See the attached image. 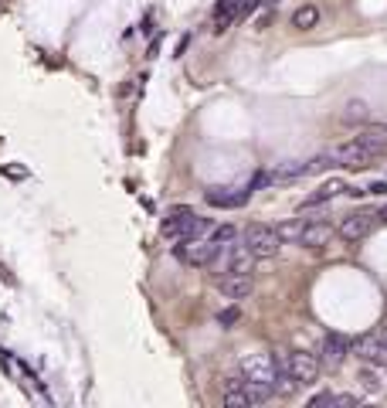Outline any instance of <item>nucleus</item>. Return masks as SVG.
Returning <instances> with one entry per match:
<instances>
[{
    "label": "nucleus",
    "instance_id": "obj_20",
    "mask_svg": "<svg viewBox=\"0 0 387 408\" xmlns=\"http://www.w3.org/2000/svg\"><path fill=\"white\" fill-rule=\"evenodd\" d=\"M343 120H347V122L367 120V102H364V99H353V102H347V113H343Z\"/></svg>",
    "mask_w": 387,
    "mask_h": 408
},
{
    "label": "nucleus",
    "instance_id": "obj_9",
    "mask_svg": "<svg viewBox=\"0 0 387 408\" xmlns=\"http://www.w3.org/2000/svg\"><path fill=\"white\" fill-rule=\"evenodd\" d=\"M333 239H337V228L330 221H323V218H312V221H306V228L299 235V245L303 248H326Z\"/></svg>",
    "mask_w": 387,
    "mask_h": 408
},
{
    "label": "nucleus",
    "instance_id": "obj_24",
    "mask_svg": "<svg viewBox=\"0 0 387 408\" xmlns=\"http://www.w3.org/2000/svg\"><path fill=\"white\" fill-rule=\"evenodd\" d=\"M357 402H360L357 395H337V398H333V405H357Z\"/></svg>",
    "mask_w": 387,
    "mask_h": 408
},
{
    "label": "nucleus",
    "instance_id": "obj_5",
    "mask_svg": "<svg viewBox=\"0 0 387 408\" xmlns=\"http://www.w3.org/2000/svg\"><path fill=\"white\" fill-rule=\"evenodd\" d=\"M218 248H221V245L214 242L211 235H207V239H191V242H177V245H173L177 259H180L184 266H194V269H207V266H211V259L218 255Z\"/></svg>",
    "mask_w": 387,
    "mask_h": 408
},
{
    "label": "nucleus",
    "instance_id": "obj_2",
    "mask_svg": "<svg viewBox=\"0 0 387 408\" xmlns=\"http://www.w3.org/2000/svg\"><path fill=\"white\" fill-rule=\"evenodd\" d=\"M241 242L248 245V252L255 259H275L279 248H282V239L275 232V225H265V221H252L241 235Z\"/></svg>",
    "mask_w": 387,
    "mask_h": 408
},
{
    "label": "nucleus",
    "instance_id": "obj_25",
    "mask_svg": "<svg viewBox=\"0 0 387 408\" xmlns=\"http://www.w3.org/2000/svg\"><path fill=\"white\" fill-rule=\"evenodd\" d=\"M367 194H387V180H374V184L367 187Z\"/></svg>",
    "mask_w": 387,
    "mask_h": 408
},
{
    "label": "nucleus",
    "instance_id": "obj_7",
    "mask_svg": "<svg viewBox=\"0 0 387 408\" xmlns=\"http://www.w3.org/2000/svg\"><path fill=\"white\" fill-rule=\"evenodd\" d=\"M374 221H377L374 211H357V214H347V218L337 225V235L347 239V242H360V239H367V235L374 232Z\"/></svg>",
    "mask_w": 387,
    "mask_h": 408
},
{
    "label": "nucleus",
    "instance_id": "obj_16",
    "mask_svg": "<svg viewBox=\"0 0 387 408\" xmlns=\"http://www.w3.org/2000/svg\"><path fill=\"white\" fill-rule=\"evenodd\" d=\"M306 174H310V163H303V160L279 163L275 170H269V184H279V180H296V177H306Z\"/></svg>",
    "mask_w": 387,
    "mask_h": 408
},
{
    "label": "nucleus",
    "instance_id": "obj_27",
    "mask_svg": "<svg viewBox=\"0 0 387 408\" xmlns=\"http://www.w3.org/2000/svg\"><path fill=\"white\" fill-rule=\"evenodd\" d=\"M381 218H384V221H387V207H384V211H381Z\"/></svg>",
    "mask_w": 387,
    "mask_h": 408
},
{
    "label": "nucleus",
    "instance_id": "obj_3",
    "mask_svg": "<svg viewBox=\"0 0 387 408\" xmlns=\"http://www.w3.org/2000/svg\"><path fill=\"white\" fill-rule=\"evenodd\" d=\"M238 371L241 378L248 381H262V384H272L279 378V358L269 354V351H248L238 358Z\"/></svg>",
    "mask_w": 387,
    "mask_h": 408
},
{
    "label": "nucleus",
    "instance_id": "obj_1",
    "mask_svg": "<svg viewBox=\"0 0 387 408\" xmlns=\"http://www.w3.org/2000/svg\"><path fill=\"white\" fill-rule=\"evenodd\" d=\"M255 255L248 252V245L245 242H228L218 248V255L211 259V266L207 269H214L218 276H232V272H245V276H252L255 272Z\"/></svg>",
    "mask_w": 387,
    "mask_h": 408
},
{
    "label": "nucleus",
    "instance_id": "obj_6",
    "mask_svg": "<svg viewBox=\"0 0 387 408\" xmlns=\"http://www.w3.org/2000/svg\"><path fill=\"white\" fill-rule=\"evenodd\" d=\"M326 157H330V163H337V167H350V170H357V167H370V163L377 160V157H374V150H367L360 140L337 143Z\"/></svg>",
    "mask_w": 387,
    "mask_h": 408
},
{
    "label": "nucleus",
    "instance_id": "obj_15",
    "mask_svg": "<svg viewBox=\"0 0 387 408\" xmlns=\"http://www.w3.org/2000/svg\"><path fill=\"white\" fill-rule=\"evenodd\" d=\"M343 191H347V184H343V180H326L323 187H316V191H312L310 198L303 201V207H299V211H306V207H319V204H326L330 198L343 194Z\"/></svg>",
    "mask_w": 387,
    "mask_h": 408
},
{
    "label": "nucleus",
    "instance_id": "obj_19",
    "mask_svg": "<svg viewBox=\"0 0 387 408\" xmlns=\"http://www.w3.org/2000/svg\"><path fill=\"white\" fill-rule=\"evenodd\" d=\"M357 381H360V388H364V391H370V395H381V391H384V384H381V378H377V371H374V367H360Z\"/></svg>",
    "mask_w": 387,
    "mask_h": 408
},
{
    "label": "nucleus",
    "instance_id": "obj_8",
    "mask_svg": "<svg viewBox=\"0 0 387 408\" xmlns=\"http://www.w3.org/2000/svg\"><path fill=\"white\" fill-rule=\"evenodd\" d=\"M350 354V340L343 333H330L326 340H323V351H319V364L330 367V371H337V367H343Z\"/></svg>",
    "mask_w": 387,
    "mask_h": 408
},
{
    "label": "nucleus",
    "instance_id": "obj_14",
    "mask_svg": "<svg viewBox=\"0 0 387 408\" xmlns=\"http://www.w3.org/2000/svg\"><path fill=\"white\" fill-rule=\"evenodd\" d=\"M225 405L228 408H252L248 402V395H245V378L241 374H234V378H225Z\"/></svg>",
    "mask_w": 387,
    "mask_h": 408
},
{
    "label": "nucleus",
    "instance_id": "obj_22",
    "mask_svg": "<svg viewBox=\"0 0 387 408\" xmlns=\"http://www.w3.org/2000/svg\"><path fill=\"white\" fill-rule=\"evenodd\" d=\"M238 320H241L238 306H228V310H221V313H218V324H221V326H234Z\"/></svg>",
    "mask_w": 387,
    "mask_h": 408
},
{
    "label": "nucleus",
    "instance_id": "obj_23",
    "mask_svg": "<svg viewBox=\"0 0 387 408\" xmlns=\"http://www.w3.org/2000/svg\"><path fill=\"white\" fill-rule=\"evenodd\" d=\"M333 398H337L333 391H323V395H316V398H312L310 405H312V408H319V405H333Z\"/></svg>",
    "mask_w": 387,
    "mask_h": 408
},
{
    "label": "nucleus",
    "instance_id": "obj_13",
    "mask_svg": "<svg viewBox=\"0 0 387 408\" xmlns=\"http://www.w3.org/2000/svg\"><path fill=\"white\" fill-rule=\"evenodd\" d=\"M248 194H252V187H248V191H234V187H207V204H214V207H241V204L248 201Z\"/></svg>",
    "mask_w": 387,
    "mask_h": 408
},
{
    "label": "nucleus",
    "instance_id": "obj_18",
    "mask_svg": "<svg viewBox=\"0 0 387 408\" xmlns=\"http://www.w3.org/2000/svg\"><path fill=\"white\" fill-rule=\"evenodd\" d=\"M316 24H319V7H312V3L299 7V10L292 14V28H299V31H310Z\"/></svg>",
    "mask_w": 387,
    "mask_h": 408
},
{
    "label": "nucleus",
    "instance_id": "obj_26",
    "mask_svg": "<svg viewBox=\"0 0 387 408\" xmlns=\"http://www.w3.org/2000/svg\"><path fill=\"white\" fill-rule=\"evenodd\" d=\"M377 337H381V344H384V347H387V330H381V333H377Z\"/></svg>",
    "mask_w": 387,
    "mask_h": 408
},
{
    "label": "nucleus",
    "instance_id": "obj_17",
    "mask_svg": "<svg viewBox=\"0 0 387 408\" xmlns=\"http://www.w3.org/2000/svg\"><path fill=\"white\" fill-rule=\"evenodd\" d=\"M303 228H306V218H289V221H282L275 232H279V239H282V245L285 242H296L299 245V235H303Z\"/></svg>",
    "mask_w": 387,
    "mask_h": 408
},
{
    "label": "nucleus",
    "instance_id": "obj_11",
    "mask_svg": "<svg viewBox=\"0 0 387 408\" xmlns=\"http://www.w3.org/2000/svg\"><path fill=\"white\" fill-rule=\"evenodd\" d=\"M357 140H360L367 150H374V157H387V122H370V126H364V129L357 133Z\"/></svg>",
    "mask_w": 387,
    "mask_h": 408
},
{
    "label": "nucleus",
    "instance_id": "obj_12",
    "mask_svg": "<svg viewBox=\"0 0 387 408\" xmlns=\"http://www.w3.org/2000/svg\"><path fill=\"white\" fill-rule=\"evenodd\" d=\"M353 351L367 364H387V347L381 344V337H360V340H353Z\"/></svg>",
    "mask_w": 387,
    "mask_h": 408
},
{
    "label": "nucleus",
    "instance_id": "obj_10",
    "mask_svg": "<svg viewBox=\"0 0 387 408\" xmlns=\"http://www.w3.org/2000/svg\"><path fill=\"white\" fill-rule=\"evenodd\" d=\"M218 293L225 296V299H248L252 293H255V279L252 276H245V272H232V276H221L218 279Z\"/></svg>",
    "mask_w": 387,
    "mask_h": 408
},
{
    "label": "nucleus",
    "instance_id": "obj_4",
    "mask_svg": "<svg viewBox=\"0 0 387 408\" xmlns=\"http://www.w3.org/2000/svg\"><path fill=\"white\" fill-rule=\"evenodd\" d=\"M279 367L289 371L299 384H312L319 378V371H323L319 354H310V351H289L285 358H279Z\"/></svg>",
    "mask_w": 387,
    "mask_h": 408
},
{
    "label": "nucleus",
    "instance_id": "obj_21",
    "mask_svg": "<svg viewBox=\"0 0 387 408\" xmlns=\"http://www.w3.org/2000/svg\"><path fill=\"white\" fill-rule=\"evenodd\" d=\"M234 235H238V232H234V225H218V228L211 232V239H214L218 245H228V242H234Z\"/></svg>",
    "mask_w": 387,
    "mask_h": 408
}]
</instances>
